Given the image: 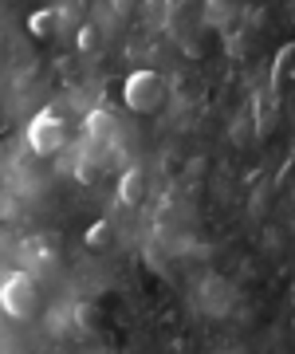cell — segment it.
<instances>
[{
	"label": "cell",
	"mask_w": 295,
	"mask_h": 354,
	"mask_svg": "<svg viewBox=\"0 0 295 354\" xmlns=\"http://www.w3.org/2000/svg\"><path fill=\"white\" fill-rule=\"evenodd\" d=\"M59 32V16L55 8H36V12L28 16V36L32 39H52Z\"/></svg>",
	"instance_id": "6"
},
{
	"label": "cell",
	"mask_w": 295,
	"mask_h": 354,
	"mask_svg": "<svg viewBox=\"0 0 295 354\" xmlns=\"http://www.w3.org/2000/svg\"><path fill=\"white\" fill-rule=\"evenodd\" d=\"M209 16H229V8H225V4H220V8L217 4H209ZM213 24H220V20H213Z\"/></svg>",
	"instance_id": "14"
},
{
	"label": "cell",
	"mask_w": 295,
	"mask_h": 354,
	"mask_svg": "<svg viewBox=\"0 0 295 354\" xmlns=\"http://www.w3.org/2000/svg\"><path fill=\"white\" fill-rule=\"evenodd\" d=\"M75 48L83 51V55H99V48H103V32L95 24H83L79 28V36H75Z\"/></svg>",
	"instance_id": "10"
},
{
	"label": "cell",
	"mask_w": 295,
	"mask_h": 354,
	"mask_svg": "<svg viewBox=\"0 0 295 354\" xmlns=\"http://www.w3.org/2000/svg\"><path fill=\"white\" fill-rule=\"evenodd\" d=\"M166 99V83L158 71H130L126 83H122V102H126V111L134 114H146V111H158Z\"/></svg>",
	"instance_id": "1"
},
{
	"label": "cell",
	"mask_w": 295,
	"mask_h": 354,
	"mask_svg": "<svg viewBox=\"0 0 295 354\" xmlns=\"http://www.w3.org/2000/svg\"><path fill=\"white\" fill-rule=\"evenodd\" d=\"M75 323H79V330L95 335V327H99V307L91 304V299H83V304L75 307Z\"/></svg>",
	"instance_id": "12"
},
{
	"label": "cell",
	"mask_w": 295,
	"mask_h": 354,
	"mask_svg": "<svg viewBox=\"0 0 295 354\" xmlns=\"http://www.w3.org/2000/svg\"><path fill=\"white\" fill-rule=\"evenodd\" d=\"M252 118H256V138H268L272 134V127H276V102H260V99H252Z\"/></svg>",
	"instance_id": "9"
},
{
	"label": "cell",
	"mask_w": 295,
	"mask_h": 354,
	"mask_svg": "<svg viewBox=\"0 0 295 354\" xmlns=\"http://www.w3.org/2000/svg\"><path fill=\"white\" fill-rule=\"evenodd\" d=\"M295 75V44H283L276 51V64H272V95H280Z\"/></svg>",
	"instance_id": "5"
},
{
	"label": "cell",
	"mask_w": 295,
	"mask_h": 354,
	"mask_svg": "<svg viewBox=\"0 0 295 354\" xmlns=\"http://www.w3.org/2000/svg\"><path fill=\"white\" fill-rule=\"evenodd\" d=\"M75 177L83 181V185H95V181H99V165L91 162V158H79V165H75Z\"/></svg>",
	"instance_id": "13"
},
{
	"label": "cell",
	"mask_w": 295,
	"mask_h": 354,
	"mask_svg": "<svg viewBox=\"0 0 295 354\" xmlns=\"http://www.w3.org/2000/svg\"><path fill=\"white\" fill-rule=\"evenodd\" d=\"M87 134L91 138H111V134H115V118L106 111H91L87 114Z\"/></svg>",
	"instance_id": "11"
},
{
	"label": "cell",
	"mask_w": 295,
	"mask_h": 354,
	"mask_svg": "<svg viewBox=\"0 0 295 354\" xmlns=\"http://www.w3.org/2000/svg\"><path fill=\"white\" fill-rule=\"evenodd\" d=\"M111 236H115L111 221H95V225L83 232V244H87L91 252H106V248H111Z\"/></svg>",
	"instance_id": "7"
},
{
	"label": "cell",
	"mask_w": 295,
	"mask_h": 354,
	"mask_svg": "<svg viewBox=\"0 0 295 354\" xmlns=\"http://www.w3.org/2000/svg\"><path fill=\"white\" fill-rule=\"evenodd\" d=\"M205 311H209V315L229 311V288H225L220 279H209V283H205Z\"/></svg>",
	"instance_id": "8"
},
{
	"label": "cell",
	"mask_w": 295,
	"mask_h": 354,
	"mask_svg": "<svg viewBox=\"0 0 295 354\" xmlns=\"http://www.w3.org/2000/svg\"><path fill=\"white\" fill-rule=\"evenodd\" d=\"M146 197V174H142L138 165H126L122 177H118V201L122 205H142Z\"/></svg>",
	"instance_id": "4"
},
{
	"label": "cell",
	"mask_w": 295,
	"mask_h": 354,
	"mask_svg": "<svg viewBox=\"0 0 295 354\" xmlns=\"http://www.w3.org/2000/svg\"><path fill=\"white\" fill-rule=\"evenodd\" d=\"M64 138H67V122L59 118L55 111H39V114H32V122H28V146L36 153H55L59 146H64Z\"/></svg>",
	"instance_id": "3"
},
{
	"label": "cell",
	"mask_w": 295,
	"mask_h": 354,
	"mask_svg": "<svg viewBox=\"0 0 295 354\" xmlns=\"http://www.w3.org/2000/svg\"><path fill=\"white\" fill-rule=\"evenodd\" d=\"M0 311L8 319H32V311H36V283H32V276L12 272L0 283Z\"/></svg>",
	"instance_id": "2"
}]
</instances>
